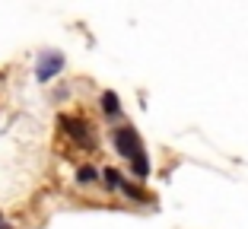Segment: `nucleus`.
I'll return each mask as SVG.
<instances>
[{
    "instance_id": "nucleus-2",
    "label": "nucleus",
    "mask_w": 248,
    "mask_h": 229,
    "mask_svg": "<svg viewBox=\"0 0 248 229\" xmlns=\"http://www.w3.org/2000/svg\"><path fill=\"white\" fill-rule=\"evenodd\" d=\"M58 124H61V131L67 134L73 140V147H80V150H95L99 143H95V134H93V124H89L83 115H77V111H61L58 115Z\"/></svg>"
},
{
    "instance_id": "nucleus-3",
    "label": "nucleus",
    "mask_w": 248,
    "mask_h": 229,
    "mask_svg": "<svg viewBox=\"0 0 248 229\" xmlns=\"http://www.w3.org/2000/svg\"><path fill=\"white\" fill-rule=\"evenodd\" d=\"M67 67V54L58 51V48H45V51H38L35 58V80L42 83H54L61 76V70Z\"/></svg>"
},
{
    "instance_id": "nucleus-4",
    "label": "nucleus",
    "mask_w": 248,
    "mask_h": 229,
    "mask_svg": "<svg viewBox=\"0 0 248 229\" xmlns=\"http://www.w3.org/2000/svg\"><path fill=\"white\" fill-rule=\"evenodd\" d=\"M99 111H102V118H108V121H118L124 115V102H121V96H118L115 89H102V92H99Z\"/></svg>"
},
{
    "instance_id": "nucleus-5",
    "label": "nucleus",
    "mask_w": 248,
    "mask_h": 229,
    "mask_svg": "<svg viewBox=\"0 0 248 229\" xmlns=\"http://www.w3.org/2000/svg\"><path fill=\"white\" fill-rule=\"evenodd\" d=\"M73 185H77V188H93V185H99V166L80 163L77 169H73Z\"/></svg>"
},
{
    "instance_id": "nucleus-6",
    "label": "nucleus",
    "mask_w": 248,
    "mask_h": 229,
    "mask_svg": "<svg viewBox=\"0 0 248 229\" xmlns=\"http://www.w3.org/2000/svg\"><path fill=\"white\" fill-rule=\"evenodd\" d=\"M118 194H124V200H131V204H153V194L146 191L143 185H137V182H127V178H124Z\"/></svg>"
},
{
    "instance_id": "nucleus-8",
    "label": "nucleus",
    "mask_w": 248,
    "mask_h": 229,
    "mask_svg": "<svg viewBox=\"0 0 248 229\" xmlns=\"http://www.w3.org/2000/svg\"><path fill=\"white\" fill-rule=\"evenodd\" d=\"M127 169H131L134 182H137V185H143L146 178H150V172H153V163H150V153H143V156H137V159H131V163H127Z\"/></svg>"
},
{
    "instance_id": "nucleus-9",
    "label": "nucleus",
    "mask_w": 248,
    "mask_h": 229,
    "mask_svg": "<svg viewBox=\"0 0 248 229\" xmlns=\"http://www.w3.org/2000/svg\"><path fill=\"white\" fill-rule=\"evenodd\" d=\"M0 229H16V226H13L10 220H3V223H0Z\"/></svg>"
},
{
    "instance_id": "nucleus-7",
    "label": "nucleus",
    "mask_w": 248,
    "mask_h": 229,
    "mask_svg": "<svg viewBox=\"0 0 248 229\" xmlns=\"http://www.w3.org/2000/svg\"><path fill=\"white\" fill-rule=\"evenodd\" d=\"M99 182H102V188L108 194H115V191H121V185H124V172L115 169V166H102V169H99Z\"/></svg>"
},
{
    "instance_id": "nucleus-10",
    "label": "nucleus",
    "mask_w": 248,
    "mask_h": 229,
    "mask_svg": "<svg viewBox=\"0 0 248 229\" xmlns=\"http://www.w3.org/2000/svg\"><path fill=\"white\" fill-rule=\"evenodd\" d=\"M0 223H3V214H0Z\"/></svg>"
},
{
    "instance_id": "nucleus-1",
    "label": "nucleus",
    "mask_w": 248,
    "mask_h": 229,
    "mask_svg": "<svg viewBox=\"0 0 248 229\" xmlns=\"http://www.w3.org/2000/svg\"><path fill=\"white\" fill-rule=\"evenodd\" d=\"M111 147H115V153L121 156L124 163H131V159H137V156L146 153L143 137H140V131L131 121H121V124L111 127Z\"/></svg>"
}]
</instances>
